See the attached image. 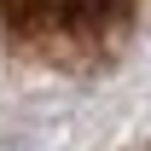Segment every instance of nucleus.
<instances>
[{
	"mask_svg": "<svg viewBox=\"0 0 151 151\" xmlns=\"http://www.w3.org/2000/svg\"><path fill=\"white\" fill-rule=\"evenodd\" d=\"M145 0H0V35L18 52L93 70L128 41Z\"/></svg>",
	"mask_w": 151,
	"mask_h": 151,
	"instance_id": "nucleus-1",
	"label": "nucleus"
},
{
	"mask_svg": "<svg viewBox=\"0 0 151 151\" xmlns=\"http://www.w3.org/2000/svg\"><path fill=\"white\" fill-rule=\"evenodd\" d=\"M134 151H151V145H134Z\"/></svg>",
	"mask_w": 151,
	"mask_h": 151,
	"instance_id": "nucleus-2",
	"label": "nucleus"
}]
</instances>
